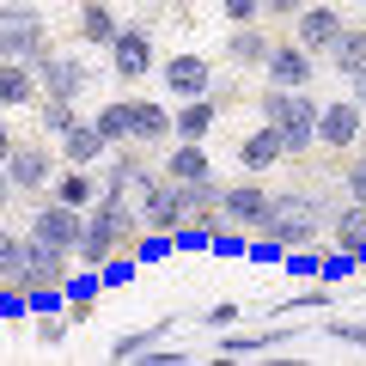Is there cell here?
<instances>
[{"label":"cell","instance_id":"23","mask_svg":"<svg viewBox=\"0 0 366 366\" xmlns=\"http://www.w3.org/2000/svg\"><path fill=\"white\" fill-rule=\"evenodd\" d=\"M98 189H104V183L92 177V165H67L61 177H55V202H67V208H92Z\"/></svg>","mask_w":366,"mask_h":366},{"label":"cell","instance_id":"13","mask_svg":"<svg viewBox=\"0 0 366 366\" xmlns=\"http://www.w3.org/2000/svg\"><path fill=\"white\" fill-rule=\"evenodd\" d=\"M43 79V98H67V104H79V92L92 86V61L86 55H49V61L37 67Z\"/></svg>","mask_w":366,"mask_h":366},{"label":"cell","instance_id":"14","mask_svg":"<svg viewBox=\"0 0 366 366\" xmlns=\"http://www.w3.org/2000/svg\"><path fill=\"white\" fill-rule=\"evenodd\" d=\"M159 79H165V92L183 104V98H202V92L214 86V67L202 61V55H171V61L159 67Z\"/></svg>","mask_w":366,"mask_h":366},{"label":"cell","instance_id":"34","mask_svg":"<svg viewBox=\"0 0 366 366\" xmlns=\"http://www.w3.org/2000/svg\"><path fill=\"white\" fill-rule=\"evenodd\" d=\"M330 336L348 342V348H366V324H330Z\"/></svg>","mask_w":366,"mask_h":366},{"label":"cell","instance_id":"17","mask_svg":"<svg viewBox=\"0 0 366 366\" xmlns=\"http://www.w3.org/2000/svg\"><path fill=\"white\" fill-rule=\"evenodd\" d=\"M281 159H287V147H281V129H274V122H262L257 134L238 141V165L244 171H274Z\"/></svg>","mask_w":366,"mask_h":366},{"label":"cell","instance_id":"29","mask_svg":"<svg viewBox=\"0 0 366 366\" xmlns=\"http://www.w3.org/2000/svg\"><path fill=\"white\" fill-rule=\"evenodd\" d=\"M165 330H171V324H153V330H129V336H117V342H110V360H134V354H153L159 342H165Z\"/></svg>","mask_w":366,"mask_h":366},{"label":"cell","instance_id":"24","mask_svg":"<svg viewBox=\"0 0 366 366\" xmlns=\"http://www.w3.org/2000/svg\"><path fill=\"white\" fill-rule=\"evenodd\" d=\"M324 61L336 67V74H360V67H366V31H360V25H342Z\"/></svg>","mask_w":366,"mask_h":366},{"label":"cell","instance_id":"5","mask_svg":"<svg viewBox=\"0 0 366 366\" xmlns=\"http://www.w3.org/2000/svg\"><path fill=\"white\" fill-rule=\"evenodd\" d=\"M189 220V208H183V183L165 177V171H141V226L147 232H177V226Z\"/></svg>","mask_w":366,"mask_h":366},{"label":"cell","instance_id":"9","mask_svg":"<svg viewBox=\"0 0 366 366\" xmlns=\"http://www.w3.org/2000/svg\"><path fill=\"white\" fill-rule=\"evenodd\" d=\"M79 232H86V208H67V202H55V196L31 214V238H43V244H55V250H74L79 257Z\"/></svg>","mask_w":366,"mask_h":366},{"label":"cell","instance_id":"10","mask_svg":"<svg viewBox=\"0 0 366 366\" xmlns=\"http://www.w3.org/2000/svg\"><path fill=\"white\" fill-rule=\"evenodd\" d=\"M262 74H269V86H293V92H305L312 86V74H317V55L305 49V43H269V55H262Z\"/></svg>","mask_w":366,"mask_h":366},{"label":"cell","instance_id":"8","mask_svg":"<svg viewBox=\"0 0 366 366\" xmlns=\"http://www.w3.org/2000/svg\"><path fill=\"white\" fill-rule=\"evenodd\" d=\"M360 129H366V110L354 104V98H330V104H317V147L348 153V147H360Z\"/></svg>","mask_w":366,"mask_h":366},{"label":"cell","instance_id":"25","mask_svg":"<svg viewBox=\"0 0 366 366\" xmlns=\"http://www.w3.org/2000/svg\"><path fill=\"white\" fill-rule=\"evenodd\" d=\"M269 43L274 37H262L257 25H232V37H226V61H232V67H262Z\"/></svg>","mask_w":366,"mask_h":366},{"label":"cell","instance_id":"30","mask_svg":"<svg viewBox=\"0 0 366 366\" xmlns=\"http://www.w3.org/2000/svg\"><path fill=\"white\" fill-rule=\"evenodd\" d=\"M98 287H104V274H98V269H86V274H67V281H61V293L74 300V312H86Z\"/></svg>","mask_w":366,"mask_h":366},{"label":"cell","instance_id":"42","mask_svg":"<svg viewBox=\"0 0 366 366\" xmlns=\"http://www.w3.org/2000/svg\"><path fill=\"white\" fill-rule=\"evenodd\" d=\"M360 6H366V0H360Z\"/></svg>","mask_w":366,"mask_h":366},{"label":"cell","instance_id":"11","mask_svg":"<svg viewBox=\"0 0 366 366\" xmlns=\"http://www.w3.org/2000/svg\"><path fill=\"white\" fill-rule=\"evenodd\" d=\"M147 67H153V31L147 25H122L117 37H110V74L134 86Z\"/></svg>","mask_w":366,"mask_h":366},{"label":"cell","instance_id":"27","mask_svg":"<svg viewBox=\"0 0 366 366\" xmlns=\"http://www.w3.org/2000/svg\"><path fill=\"white\" fill-rule=\"evenodd\" d=\"M92 122H98V134H104L110 147H122V141H134V122H129V98H110V104L98 110V117H92Z\"/></svg>","mask_w":366,"mask_h":366},{"label":"cell","instance_id":"3","mask_svg":"<svg viewBox=\"0 0 366 366\" xmlns=\"http://www.w3.org/2000/svg\"><path fill=\"white\" fill-rule=\"evenodd\" d=\"M49 55H55L49 19H43L31 0H6V6H0V61H31V67H43Z\"/></svg>","mask_w":366,"mask_h":366},{"label":"cell","instance_id":"21","mask_svg":"<svg viewBox=\"0 0 366 366\" xmlns=\"http://www.w3.org/2000/svg\"><path fill=\"white\" fill-rule=\"evenodd\" d=\"M104 153H110V141L98 134V122H74V129L61 134V159L67 165H98Z\"/></svg>","mask_w":366,"mask_h":366},{"label":"cell","instance_id":"18","mask_svg":"<svg viewBox=\"0 0 366 366\" xmlns=\"http://www.w3.org/2000/svg\"><path fill=\"white\" fill-rule=\"evenodd\" d=\"M129 122H134V147L171 141V110L159 104V98H129Z\"/></svg>","mask_w":366,"mask_h":366},{"label":"cell","instance_id":"33","mask_svg":"<svg viewBox=\"0 0 366 366\" xmlns=\"http://www.w3.org/2000/svg\"><path fill=\"white\" fill-rule=\"evenodd\" d=\"M220 13L232 19V25H257V13H262V0H220Z\"/></svg>","mask_w":366,"mask_h":366},{"label":"cell","instance_id":"26","mask_svg":"<svg viewBox=\"0 0 366 366\" xmlns=\"http://www.w3.org/2000/svg\"><path fill=\"white\" fill-rule=\"evenodd\" d=\"M134 183H141V159H134V141H122V147H110V171H104V189L129 196Z\"/></svg>","mask_w":366,"mask_h":366},{"label":"cell","instance_id":"6","mask_svg":"<svg viewBox=\"0 0 366 366\" xmlns=\"http://www.w3.org/2000/svg\"><path fill=\"white\" fill-rule=\"evenodd\" d=\"M67 274H74V250H55V244H43V238H31L25 232V262H19V287H61Z\"/></svg>","mask_w":366,"mask_h":366},{"label":"cell","instance_id":"7","mask_svg":"<svg viewBox=\"0 0 366 366\" xmlns=\"http://www.w3.org/2000/svg\"><path fill=\"white\" fill-rule=\"evenodd\" d=\"M6 177H13L19 196L49 189V183H55V147H43V141H13V153H6Z\"/></svg>","mask_w":366,"mask_h":366},{"label":"cell","instance_id":"2","mask_svg":"<svg viewBox=\"0 0 366 366\" xmlns=\"http://www.w3.org/2000/svg\"><path fill=\"white\" fill-rule=\"evenodd\" d=\"M257 104H262V122L281 129L287 159H300V153H312V147H317V98H312V92L269 86V92H257Z\"/></svg>","mask_w":366,"mask_h":366},{"label":"cell","instance_id":"36","mask_svg":"<svg viewBox=\"0 0 366 366\" xmlns=\"http://www.w3.org/2000/svg\"><path fill=\"white\" fill-rule=\"evenodd\" d=\"M37 336L49 342V348H55V342H67V317H43V324H37Z\"/></svg>","mask_w":366,"mask_h":366},{"label":"cell","instance_id":"35","mask_svg":"<svg viewBox=\"0 0 366 366\" xmlns=\"http://www.w3.org/2000/svg\"><path fill=\"white\" fill-rule=\"evenodd\" d=\"M348 202H366V153L354 159V171H348Z\"/></svg>","mask_w":366,"mask_h":366},{"label":"cell","instance_id":"16","mask_svg":"<svg viewBox=\"0 0 366 366\" xmlns=\"http://www.w3.org/2000/svg\"><path fill=\"white\" fill-rule=\"evenodd\" d=\"M43 98V79L31 61H0V110H19V104H37Z\"/></svg>","mask_w":366,"mask_h":366},{"label":"cell","instance_id":"32","mask_svg":"<svg viewBox=\"0 0 366 366\" xmlns=\"http://www.w3.org/2000/svg\"><path fill=\"white\" fill-rule=\"evenodd\" d=\"M19 262H25V238H19V232H0V281H13Z\"/></svg>","mask_w":366,"mask_h":366},{"label":"cell","instance_id":"39","mask_svg":"<svg viewBox=\"0 0 366 366\" xmlns=\"http://www.w3.org/2000/svg\"><path fill=\"white\" fill-rule=\"evenodd\" d=\"M348 98L366 110V67H360V74H348Z\"/></svg>","mask_w":366,"mask_h":366},{"label":"cell","instance_id":"4","mask_svg":"<svg viewBox=\"0 0 366 366\" xmlns=\"http://www.w3.org/2000/svg\"><path fill=\"white\" fill-rule=\"evenodd\" d=\"M257 232H269L281 250H300V244H312L324 232V208L312 196H281V202L269 196V214L257 220Z\"/></svg>","mask_w":366,"mask_h":366},{"label":"cell","instance_id":"31","mask_svg":"<svg viewBox=\"0 0 366 366\" xmlns=\"http://www.w3.org/2000/svg\"><path fill=\"white\" fill-rule=\"evenodd\" d=\"M74 122H79V110L67 98H43V134H67Z\"/></svg>","mask_w":366,"mask_h":366},{"label":"cell","instance_id":"1","mask_svg":"<svg viewBox=\"0 0 366 366\" xmlns=\"http://www.w3.org/2000/svg\"><path fill=\"white\" fill-rule=\"evenodd\" d=\"M134 226H141V214H134L129 196H117V189H98V202L86 208V232H79V262L86 269H104L117 250H134Z\"/></svg>","mask_w":366,"mask_h":366},{"label":"cell","instance_id":"40","mask_svg":"<svg viewBox=\"0 0 366 366\" xmlns=\"http://www.w3.org/2000/svg\"><path fill=\"white\" fill-rule=\"evenodd\" d=\"M13 141H19V134L6 129V122H0V165H6V153H13Z\"/></svg>","mask_w":366,"mask_h":366},{"label":"cell","instance_id":"43","mask_svg":"<svg viewBox=\"0 0 366 366\" xmlns=\"http://www.w3.org/2000/svg\"><path fill=\"white\" fill-rule=\"evenodd\" d=\"M153 6H159V0H153Z\"/></svg>","mask_w":366,"mask_h":366},{"label":"cell","instance_id":"20","mask_svg":"<svg viewBox=\"0 0 366 366\" xmlns=\"http://www.w3.org/2000/svg\"><path fill=\"white\" fill-rule=\"evenodd\" d=\"M117 31H122V19L110 13V0H79V43L86 49H110Z\"/></svg>","mask_w":366,"mask_h":366},{"label":"cell","instance_id":"19","mask_svg":"<svg viewBox=\"0 0 366 366\" xmlns=\"http://www.w3.org/2000/svg\"><path fill=\"white\" fill-rule=\"evenodd\" d=\"M214 117H220V98H214V92H202V98H183L177 117H171V134H177V141H202V134L214 129Z\"/></svg>","mask_w":366,"mask_h":366},{"label":"cell","instance_id":"22","mask_svg":"<svg viewBox=\"0 0 366 366\" xmlns=\"http://www.w3.org/2000/svg\"><path fill=\"white\" fill-rule=\"evenodd\" d=\"M165 177H177V183L214 177V165H208V147H202V141H177V147L165 153Z\"/></svg>","mask_w":366,"mask_h":366},{"label":"cell","instance_id":"37","mask_svg":"<svg viewBox=\"0 0 366 366\" xmlns=\"http://www.w3.org/2000/svg\"><path fill=\"white\" fill-rule=\"evenodd\" d=\"M300 6H305V0H262V13H269V19H300Z\"/></svg>","mask_w":366,"mask_h":366},{"label":"cell","instance_id":"15","mask_svg":"<svg viewBox=\"0 0 366 366\" xmlns=\"http://www.w3.org/2000/svg\"><path fill=\"white\" fill-rule=\"evenodd\" d=\"M269 214V189L262 183H226L220 189V220L226 226H257Z\"/></svg>","mask_w":366,"mask_h":366},{"label":"cell","instance_id":"12","mask_svg":"<svg viewBox=\"0 0 366 366\" xmlns=\"http://www.w3.org/2000/svg\"><path fill=\"white\" fill-rule=\"evenodd\" d=\"M336 31H342V13L330 6V0H305V6H300V19H293V43H305V49H312L317 61L330 55Z\"/></svg>","mask_w":366,"mask_h":366},{"label":"cell","instance_id":"38","mask_svg":"<svg viewBox=\"0 0 366 366\" xmlns=\"http://www.w3.org/2000/svg\"><path fill=\"white\" fill-rule=\"evenodd\" d=\"M208 244H214V250H226V257H238V250H250V244H244V238H238V232H214Z\"/></svg>","mask_w":366,"mask_h":366},{"label":"cell","instance_id":"28","mask_svg":"<svg viewBox=\"0 0 366 366\" xmlns=\"http://www.w3.org/2000/svg\"><path fill=\"white\" fill-rule=\"evenodd\" d=\"M330 238H336V244L354 257V250L366 244V202H348V208L336 214V232H330Z\"/></svg>","mask_w":366,"mask_h":366},{"label":"cell","instance_id":"41","mask_svg":"<svg viewBox=\"0 0 366 366\" xmlns=\"http://www.w3.org/2000/svg\"><path fill=\"white\" fill-rule=\"evenodd\" d=\"M13 196H19V189H13V177H6V165H0V208H6Z\"/></svg>","mask_w":366,"mask_h":366}]
</instances>
